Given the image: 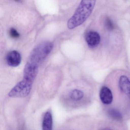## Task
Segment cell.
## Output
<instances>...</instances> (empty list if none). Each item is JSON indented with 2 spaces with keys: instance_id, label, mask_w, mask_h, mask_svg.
I'll return each mask as SVG.
<instances>
[{
  "instance_id": "52a82bcc",
  "label": "cell",
  "mask_w": 130,
  "mask_h": 130,
  "mask_svg": "<svg viewBox=\"0 0 130 130\" xmlns=\"http://www.w3.org/2000/svg\"><path fill=\"white\" fill-rule=\"evenodd\" d=\"M120 90L130 99V80L125 75L120 76L119 80Z\"/></svg>"
},
{
  "instance_id": "9c48e42d",
  "label": "cell",
  "mask_w": 130,
  "mask_h": 130,
  "mask_svg": "<svg viewBox=\"0 0 130 130\" xmlns=\"http://www.w3.org/2000/svg\"><path fill=\"white\" fill-rule=\"evenodd\" d=\"M53 118L50 111L46 112L44 115L42 124V130H52Z\"/></svg>"
},
{
  "instance_id": "5bb4252c",
  "label": "cell",
  "mask_w": 130,
  "mask_h": 130,
  "mask_svg": "<svg viewBox=\"0 0 130 130\" xmlns=\"http://www.w3.org/2000/svg\"><path fill=\"white\" fill-rule=\"evenodd\" d=\"M112 130V129H110V128H105V129H103V130Z\"/></svg>"
},
{
  "instance_id": "7a4b0ae2",
  "label": "cell",
  "mask_w": 130,
  "mask_h": 130,
  "mask_svg": "<svg viewBox=\"0 0 130 130\" xmlns=\"http://www.w3.org/2000/svg\"><path fill=\"white\" fill-rule=\"evenodd\" d=\"M54 45L53 42L48 41L40 43L32 51L27 62L38 68L51 53Z\"/></svg>"
},
{
  "instance_id": "5b68a950",
  "label": "cell",
  "mask_w": 130,
  "mask_h": 130,
  "mask_svg": "<svg viewBox=\"0 0 130 130\" xmlns=\"http://www.w3.org/2000/svg\"><path fill=\"white\" fill-rule=\"evenodd\" d=\"M87 44L90 48L97 47L100 42L101 38L99 33L95 31H90L87 33L85 37Z\"/></svg>"
},
{
  "instance_id": "30bf717a",
  "label": "cell",
  "mask_w": 130,
  "mask_h": 130,
  "mask_svg": "<svg viewBox=\"0 0 130 130\" xmlns=\"http://www.w3.org/2000/svg\"><path fill=\"white\" fill-rule=\"evenodd\" d=\"M84 95V94L83 91L77 89H75L71 90L69 94L70 99L74 101L80 100L83 98Z\"/></svg>"
},
{
  "instance_id": "8992f818",
  "label": "cell",
  "mask_w": 130,
  "mask_h": 130,
  "mask_svg": "<svg viewBox=\"0 0 130 130\" xmlns=\"http://www.w3.org/2000/svg\"><path fill=\"white\" fill-rule=\"evenodd\" d=\"M21 60V55L17 51H11L7 55V63L10 67H18L20 64Z\"/></svg>"
},
{
  "instance_id": "ba28073f",
  "label": "cell",
  "mask_w": 130,
  "mask_h": 130,
  "mask_svg": "<svg viewBox=\"0 0 130 130\" xmlns=\"http://www.w3.org/2000/svg\"><path fill=\"white\" fill-rule=\"evenodd\" d=\"M100 97L103 103L108 105L111 103L113 99L112 93L110 89L106 87H103L100 90Z\"/></svg>"
},
{
  "instance_id": "4fadbf2b",
  "label": "cell",
  "mask_w": 130,
  "mask_h": 130,
  "mask_svg": "<svg viewBox=\"0 0 130 130\" xmlns=\"http://www.w3.org/2000/svg\"><path fill=\"white\" fill-rule=\"evenodd\" d=\"M10 36L13 38H18L20 37L19 33L18 32L16 29L13 28H11L9 31Z\"/></svg>"
},
{
  "instance_id": "6da1fadb",
  "label": "cell",
  "mask_w": 130,
  "mask_h": 130,
  "mask_svg": "<svg viewBox=\"0 0 130 130\" xmlns=\"http://www.w3.org/2000/svg\"><path fill=\"white\" fill-rule=\"evenodd\" d=\"M95 1H82L73 15L68 21L67 27L73 29L83 24L92 13L96 4Z\"/></svg>"
},
{
  "instance_id": "3957f363",
  "label": "cell",
  "mask_w": 130,
  "mask_h": 130,
  "mask_svg": "<svg viewBox=\"0 0 130 130\" xmlns=\"http://www.w3.org/2000/svg\"><path fill=\"white\" fill-rule=\"evenodd\" d=\"M33 83L23 79L18 83L9 92V96L12 98H22L29 95Z\"/></svg>"
},
{
  "instance_id": "7c38bea8",
  "label": "cell",
  "mask_w": 130,
  "mask_h": 130,
  "mask_svg": "<svg viewBox=\"0 0 130 130\" xmlns=\"http://www.w3.org/2000/svg\"><path fill=\"white\" fill-rule=\"evenodd\" d=\"M105 26L106 28L109 30H112L114 29V25L113 23L109 18H106L105 22Z\"/></svg>"
},
{
  "instance_id": "8fae6325",
  "label": "cell",
  "mask_w": 130,
  "mask_h": 130,
  "mask_svg": "<svg viewBox=\"0 0 130 130\" xmlns=\"http://www.w3.org/2000/svg\"><path fill=\"white\" fill-rule=\"evenodd\" d=\"M108 116L112 119L117 121H120L122 119V116L120 112L115 109H109L108 111Z\"/></svg>"
},
{
  "instance_id": "277c9868",
  "label": "cell",
  "mask_w": 130,
  "mask_h": 130,
  "mask_svg": "<svg viewBox=\"0 0 130 130\" xmlns=\"http://www.w3.org/2000/svg\"><path fill=\"white\" fill-rule=\"evenodd\" d=\"M38 68L27 62L23 71V79L33 83L38 73Z\"/></svg>"
}]
</instances>
